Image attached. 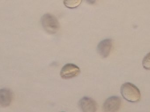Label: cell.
<instances>
[{
	"label": "cell",
	"instance_id": "cell-9",
	"mask_svg": "<svg viewBox=\"0 0 150 112\" xmlns=\"http://www.w3.org/2000/svg\"><path fill=\"white\" fill-rule=\"evenodd\" d=\"M142 65L145 69L150 70V52L144 58L142 61Z\"/></svg>",
	"mask_w": 150,
	"mask_h": 112
},
{
	"label": "cell",
	"instance_id": "cell-10",
	"mask_svg": "<svg viewBox=\"0 0 150 112\" xmlns=\"http://www.w3.org/2000/svg\"><path fill=\"white\" fill-rule=\"evenodd\" d=\"M88 4H95L97 2V0H85Z\"/></svg>",
	"mask_w": 150,
	"mask_h": 112
},
{
	"label": "cell",
	"instance_id": "cell-8",
	"mask_svg": "<svg viewBox=\"0 0 150 112\" xmlns=\"http://www.w3.org/2000/svg\"><path fill=\"white\" fill-rule=\"evenodd\" d=\"M83 0H64L63 3L67 8L74 9L78 8L81 4Z\"/></svg>",
	"mask_w": 150,
	"mask_h": 112
},
{
	"label": "cell",
	"instance_id": "cell-5",
	"mask_svg": "<svg viewBox=\"0 0 150 112\" xmlns=\"http://www.w3.org/2000/svg\"><path fill=\"white\" fill-rule=\"evenodd\" d=\"M79 106L83 112H95L97 111V104L91 98L85 97L81 99L79 103Z\"/></svg>",
	"mask_w": 150,
	"mask_h": 112
},
{
	"label": "cell",
	"instance_id": "cell-6",
	"mask_svg": "<svg viewBox=\"0 0 150 112\" xmlns=\"http://www.w3.org/2000/svg\"><path fill=\"white\" fill-rule=\"evenodd\" d=\"M112 47V39H105L100 42L97 47L98 53L103 58L109 56Z\"/></svg>",
	"mask_w": 150,
	"mask_h": 112
},
{
	"label": "cell",
	"instance_id": "cell-4",
	"mask_svg": "<svg viewBox=\"0 0 150 112\" xmlns=\"http://www.w3.org/2000/svg\"><path fill=\"white\" fill-rule=\"evenodd\" d=\"M80 72V69L77 66L73 63H67L62 69L60 76L63 79H71L77 76Z\"/></svg>",
	"mask_w": 150,
	"mask_h": 112
},
{
	"label": "cell",
	"instance_id": "cell-7",
	"mask_svg": "<svg viewBox=\"0 0 150 112\" xmlns=\"http://www.w3.org/2000/svg\"><path fill=\"white\" fill-rule=\"evenodd\" d=\"M13 100V93L10 89L3 88L0 89V106L3 107L9 106Z\"/></svg>",
	"mask_w": 150,
	"mask_h": 112
},
{
	"label": "cell",
	"instance_id": "cell-1",
	"mask_svg": "<svg viewBox=\"0 0 150 112\" xmlns=\"http://www.w3.org/2000/svg\"><path fill=\"white\" fill-rule=\"evenodd\" d=\"M120 92L123 98L130 103H137L141 99L140 90L131 83L126 82L122 84L121 87Z\"/></svg>",
	"mask_w": 150,
	"mask_h": 112
},
{
	"label": "cell",
	"instance_id": "cell-3",
	"mask_svg": "<svg viewBox=\"0 0 150 112\" xmlns=\"http://www.w3.org/2000/svg\"><path fill=\"white\" fill-rule=\"evenodd\" d=\"M120 98L116 96L110 97L106 99L103 104V111L105 112L118 111L121 106Z\"/></svg>",
	"mask_w": 150,
	"mask_h": 112
},
{
	"label": "cell",
	"instance_id": "cell-2",
	"mask_svg": "<svg viewBox=\"0 0 150 112\" xmlns=\"http://www.w3.org/2000/svg\"><path fill=\"white\" fill-rule=\"evenodd\" d=\"M41 23L43 29L49 34H55L59 30V21L52 14L47 13L43 15L41 18Z\"/></svg>",
	"mask_w": 150,
	"mask_h": 112
}]
</instances>
